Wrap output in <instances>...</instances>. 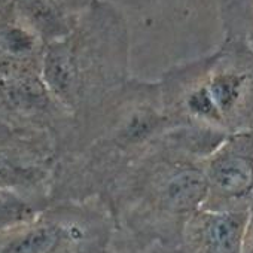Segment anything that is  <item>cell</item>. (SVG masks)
Masks as SVG:
<instances>
[{"mask_svg": "<svg viewBox=\"0 0 253 253\" xmlns=\"http://www.w3.org/2000/svg\"><path fill=\"white\" fill-rule=\"evenodd\" d=\"M225 139L174 128L151 143L101 198L115 231L179 249L188 220L206 201L204 161Z\"/></svg>", "mask_w": 253, "mask_h": 253, "instance_id": "obj_1", "label": "cell"}, {"mask_svg": "<svg viewBox=\"0 0 253 253\" xmlns=\"http://www.w3.org/2000/svg\"><path fill=\"white\" fill-rule=\"evenodd\" d=\"M171 126L158 82L128 79L78 148L57 161L51 203L101 200L130 166Z\"/></svg>", "mask_w": 253, "mask_h": 253, "instance_id": "obj_2", "label": "cell"}, {"mask_svg": "<svg viewBox=\"0 0 253 253\" xmlns=\"http://www.w3.org/2000/svg\"><path fill=\"white\" fill-rule=\"evenodd\" d=\"M158 84L171 130L220 137L253 130V48L244 42L176 66Z\"/></svg>", "mask_w": 253, "mask_h": 253, "instance_id": "obj_3", "label": "cell"}, {"mask_svg": "<svg viewBox=\"0 0 253 253\" xmlns=\"http://www.w3.org/2000/svg\"><path fill=\"white\" fill-rule=\"evenodd\" d=\"M113 234L101 200L60 201L0 234V253H106Z\"/></svg>", "mask_w": 253, "mask_h": 253, "instance_id": "obj_4", "label": "cell"}, {"mask_svg": "<svg viewBox=\"0 0 253 253\" xmlns=\"http://www.w3.org/2000/svg\"><path fill=\"white\" fill-rule=\"evenodd\" d=\"M57 161L58 146L49 134L0 122V191L24 192L51 203Z\"/></svg>", "mask_w": 253, "mask_h": 253, "instance_id": "obj_5", "label": "cell"}, {"mask_svg": "<svg viewBox=\"0 0 253 253\" xmlns=\"http://www.w3.org/2000/svg\"><path fill=\"white\" fill-rule=\"evenodd\" d=\"M203 209L253 211V130L228 136L204 161Z\"/></svg>", "mask_w": 253, "mask_h": 253, "instance_id": "obj_6", "label": "cell"}, {"mask_svg": "<svg viewBox=\"0 0 253 253\" xmlns=\"http://www.w3.org/2000/svg\"><path fill=\"white\" fill-rule=\"evenodd\" d=\"M249 213L200 209L186 223L180 253H243Z\"/></svg>", "mask_w": 253, "mask_h": 253, "instance_id": "obj_7", "label": "cell"}, {"mask_svg": "<svg viewBox=\"0 0 253 253\" xmlns=\"http://www.w3.org/2000/svg\"><path fill=\"white\" fill-rule=\"evenodd\" d=\"M49 204L42 197L15 191H0V234L32 220Z\"/></svg>", "mask_w": 253, "mask_h": 253, "instance_id": "obj_8", "label": "cell"}, {"mask_svg": "<svg viewBox=\"0 0 253 253\" xmlns=\"http://www.w3.org/2000/svg\"><path fill=\"white\" fill-rule=\"evenodd\" d=\"M106 253H180L179 249H169L160 244H143L115 231Z\"/></svg>", "mask_w": 253, "mask_h": 253, "instance_id": "obj_9", "label": "cell"}, {"mask_svg": "<svg viewBox=\"0 0 253 253\" xmlns=\"http://www.w3.org/2000/svg\"><path fill=\"white\" fill-rule=\"evenodd\" d=\"M243 253H253V211L249 213V220H247L244 243H243Z\"/></svg>", "mask_w": 253, "mask_h": 253, "instance_id": "obj_10", "label": "cell"}]
</instances>
